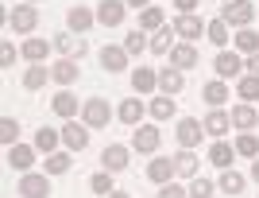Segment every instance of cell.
I'll return each instance as SVG.
<instances>
[{"mask_svg":"<svg viewBox=\"0 0 259 198\" xmlns=\"http://www.w3.org/2000/svg\"><path fill=\"white\" fill-rule=\"evenodd\" d=\"M221 20L228 23V27H251L255 23V4L251 0H228L225 8H221Z\"/></svg>","mask_w":259,"mask_h":198,"instance_id":"6da1fadb","label":"cell"},{"mask_svg":"<svg viewBox=\"0 0 259 198\" xmlns=\"http://www.w3.org/2000/svg\"><path fill=\"white\" fill-rule=\"evenodd\" d=\"M159 144H162L159 124H136V132H132V152L155 155V152H159Z\"/></svg>","mask_w":259,"mask_h":198,"instance_id":"7a4b0ae2","label":"cell"},{"mask_svg":"<svg viewBox=\"0 0 259 198\" xmlns=\"http://www.w3.org/2000/svg\"><path fill=\"white\" fill-rule=\"evenodd\" d=\"M16 194L20 198H51V175H35V171H27V175H20V183H16Z\"/></svg>","mask_w":259,"mask_h":198,"instance_id":"3957f363","label":"cell"},{"mask_svg":"<svg viewBox=\"0 0 259 198\" xmlns=\"http://www.w3.org/2000/svg\"><path fill=\"white\" fill-rule=\"evenodd\" d=\"M213 70H217V78L221 82H228V78H244V55H236V51H217V58H213Z\"/></svg>","mask_w":259,"mask_h":198,"instance_id":"277c9868","label":"cell"},{"mask_svg":"<svg viewBox=\"0 0 259 198\" xmlns=\"http://www.w3.org/2000/svg\"><path fill=\"white\" fill-rule=\"evenodd\" d=\"M116 113L108 109V101L105 97H89L85 105H81V121L89 124V128H108V121H112Z\"/></svg>","mask_w":259,"mask_h":198,"instance_id":"5b68a950","label":"cell"},{"mask_svg":"<svg viewBox=\"0 0 259 198\" xmlns=\"http://www.w3.org/2000/svg\"><path fill=\"white\" fill-rule=\"evenodd\" d=\"M89 132H93V128H89L85 121H77V117H74V121H66V124H62V144H66V152H85V148H89Z\"/></svg>","mask_w":259,"mask_h":198,"instance_id":"8992f818","label":"cell"},{"mask_svg":"<svg viewBox=\"0 0 259 198\" xmlns=\"http://www.w3.org/2000/svg\"><path fill=\"white\" fill-rule=\"evenodd\" d=\"M201 136H205V124L194 121V117H182V121L174 124V140H178V148H197Z\"/></svg>","mask_w":259,"mask_h":198,"instance_id":"52a82bcc","label":"cell"},{"mask_svg":"<svg viewBox=\"0 0 259 198\" xmlns=\"http://www.w3.org/2000/svg\"><path fill=\"white\" fill-rule=\"evenodd\" d=\"M8 27L16 35H31L35 27H39V8H35V4H20V8H12Z\"/></svg>","mask_w":259,"mask_h":198,"instance_id":"ba28073f","label":"cell"},{"mask_svg":"<svg viewBox=\"0 0 259 198\" xmlns=\"http://www.w3.org/2000/svg\"><path fill=\"white\" fill-rule=\"evenodd\" d=\"M128 163H132V148H124V144H108L105 152H101V167L112 171V175L128 171Z\"/></svg>","mask_w":259,"mask_h":198,"instance_id":"9c48e42d","label":"cell"},{"mask_svg":"<svg viewBox=\"0 0 259 198\" xmlns=\"http://www.w3.org/2000/svg\"><path fill=\"white\" fill-rule=\"evenodd\" d=\"M51 43H54V51H58L62 58H81L89 51V43H85V39H77L74 31H58Z\"/></svg>","mask_w":259,"mask_h":198,"instance_id":"30bf717a","label":"cell"},{"mask_svg":"<svg viewBox=\"0 0 259 198\" xmlns=\"http://www.w3.org/2000/svg\"><path fill=\"white\" fill-rule=\"evenodd\" d=\"M124 16H128V4H124V0H101L97 4V23L101 27H120Z\"/></svg>","mask_w":259,"mask_h":198,"instance_id":"8fae6325","label":"cell"},{"mask_svg":"<svg viewBox=\"0 0 259 198\" xmlns=\"http://www.w3.org/2000/svg\"><path fill=\"white\" fill-rule=\"evenodd\" d=\"M8 167L20 171V175H27L35 167V144H12L8 148Z\"/></svg>","mask_w":259,"mask_h":198,"instance_id":"7c38bea8","label":"cell"},{"mask_svg":"<svg viewBox=\"0 0 259 198\" xmlns=\"http://www.w3.org/2000/svg\"><path fill=\"white\" fill-rule=\"evenodd\" d=\"M143 117H147V101H140V97H128V101H120L116 105V121L120 124H143Z\"/></svg>","mask_w":259,"mask_h":198,"instance_id":"4fadbf2b","label":"cell"},{"mask_svg":"<svg viewBox=\"0 0 259 198\" xmlns=\"http://www.w3.org/2000/svg\"><path fill=\"white\" fill-rule=\"evenodd\" d=\"M81 78V70H77V58H58V62H51V82H58L62 89H70Z\"/></svg>","mask_w":259,"mask_h":198,"instance_id":"5bb4252c","label":"cell"},{"mask_svg":"<svg viewBox=\"0 0 259 198\" xmlns=\"http://www.w3.org/2000/svg\"><path fill=\"white\" fill-rule=\"evenodd\" d=\"M174 35L178 39H186V43H194V39H201L205 35V23H201V16H174Z\"/></svg>","mask_w":259,"mask_h":198,"instance_id":"9a60e30c","label":"cell"},{"mask_svg":"<svg viewBox=\"0 0 259 198\" xmlns=\"http://www.w3.org/2000/svg\"><path fill=\"white\" fill-rule=\"evenodd\" d=\"M228 117H232V128H236V132H251V128L259 124V109L251 105V101L232 105V113H228Z\"/></svg>","mask_w":259,"mask_h":198,"instance_id":"2e32d148","label":"cell"},{"mask_svg":"<svg viewBox=\"0 0 259 198\" xmlns=\"http://www.w3.org/2000/svg\"><path fill=\"white\" fill-rule=\"evenodd\" d=\"M81 105H85V101H77L74 93H70V89H58V93L51 97V109H54V117H62V121H74Z\"/></svg>","mask_w":259,"mask_h":198,"instance_id":"e0dca14e","label":"cell"},{"mask_svg":"<svg viewBox=\"0 0 259 198\" xmlns=\"http://www.w3.org/2000/svg\"><path fill=\"white\" fill-rule=\"evenodd\" d=\"M93 23H97V12L81 8V4H74V8L66 12V31H74V35H85Z\"/></svg>","mask_w":259,"mask_h":198,"instance_id":"ac0fdd59","label":"cell"},{"mask_svg":"<svg viewBox=\"0 0 259 198\" xmlns=\"http://www.w3.org/2000/svg\"><path fill=\"white\" fill-rule=\"evenodd\" d=\"M101 70H108V74H120V70H128V51H124V47H112V43H108V47H101Z\"/></svg>","mask_w":259,"mask_h":198,"instance_id":"d6986e66","label":"cell"},{"mask_svg":"<svg viewBox=\"0 0 259 198\" xmlns=\"http://www.w3.org/2000/svg\"><path fill=\"white\" fill-rule=\"evenodd\" d=\"M201 62V55H197V47L194 43H174V51H170V66L174 70H194V66Z\"/></svg>","mask_w":259,"mask_h":198,"instance_id":"ffe728a7","label":"cell"},{"mask_svg":"<svg viewBox=\"0 0 259 198\" xmlns=\"http://www.w3.org/2000/svg\"><path fill=\"white\" fill-rule=\"evenodd\" d=\"M132 89H136V97H140V93H155V89H159V70L136 66V70H132Z\"/></svg>","mask_w":259,"mask_h":198,"instance_id":"44dd1931","label":"cell"},{"mask_svg":"<svg viewBox=\"0 0 259 198\" xmlns=\"http://www.w3.org/2000/svg\"><path fill=\"white\" fill-rule=\"evenodd\" d=\"M201 124H205V136H213V140H225L228 132H232V117L225 109H213Z\"/></svg>","mask_w":259,"mask_h":198,"instance_id":"7402d4cb","label":"cell"},{"mask_svg":"<svg viewBox=\"0 0 259 198\" xmlns=\"http://www.w3.org/2000/svg\"><path fill=\"white\" fill-rule=\"evenodd\" d=\"M170 159H174V175H178V179H194L197 175V163H201V159L194 155V148H178Z\"/></svg>","mask_w":259,"mask_h":198,"instance_id":"603a6c76","label":"cell"},{"mask_svg":"<svg viewBox=\"0 0 259 198\" xmlns=\"http://www.w3.org/2000/svg\"><path fill=\"white\" fill-rule=\"evenodd\" d=\"M182 89H186V74H182V70H174V66L159 70V93H166V97H178Z\"/></svg>","mask_w":259,"mask_h":198,"instance_id":"cb8c5ba5","label":"cell"},{"mask_svg":"<svg viewBox=\"0 0 259 198\" xmlns=\"http://www.w3.org/2000/svg\"><path fill=\"white\" fill-rule=\"evenodd\" d=\"M244 187H248V179L240 175V171H232V167H225V171H221V179H217V190H221V194H228V198H236Z\"/></svg>","mask_w":259,"mask_h":198,"instance_id":"d4e9b609","label":"cell"},{"mask_svg":"<svg viewBox=\"0 0 259 198\" xmlns=\"http://www.w3.org/2000/svg\"><path fill=\"white\" fill-rule=\"evenodd\" d=\"M232 159H236V144H228V140H213V148H209V163L213 167H232Z\"/></svg>","mask_w":259,"mask_h":198,"instance_id":"484cf974","label":"cell"},{"mask_svg":"<svg viewBox=\"0 0 259 198\" xmlns=\"http://www.w3.org/2000/svg\"><path fill=\"white\" fill-rule=\"evenodd\" d=\"M205 39L217 47V51H225V47H228V39H232V27H228V23L221 20V16H217V20H209V23H205Z\"/></svg>","mask_w":259,"mask_h":198,"instance_id":"4316f807","label":"cell"},{"mask_svg":"<svg viewBox=\"0 0 259 198\" xmlns=\"http://www.w3.org/2000/svg\"><path fill=\"white\" fill-rule=\"evenodd\" d=\"M147 179H151V183H170L174 179V159H166V155H155L151 163H147Z\"/></svg>","mask_w":259,"mask_h":198,"instance_id":"83f0119b","label":"cell"},{"mask_svg":"<svg viewBox=\"0 0 259 198\" xmlns=\"http://www.w3.org/2000/svg\"><path fill=\"white\" fill-rule=\"evenodd\" d=\"M232 47H236V55H259V31H251V27H240L236 35H232Z\"/></svg>","mask_w":259,"mask_h":198,"instance_id":"f1b7e54d","label":"cell"},{"mask_svg":"<svg viewBox=\"0 0 259 198\" xmlns=\"http://www.w3.org/2000/svg\"><path fill=\"white\" fill-rule=\"evenodd\" d=\"M47 82H51V66H43V62H31L27 70H23V89H43Z\"/></svg>","mask_w":259,"mask_h":198,"instance_id":"f546056e","label":"cell"},{"mask_svg":"<svg viewBox=\"0 0 259 198\" xmlns=\"http://www.w3.org/2000/svg\"><path fill=\"white\" fill-rule=\"evenodd\" d=\"M58 144H62V128H39L35 132V152H43V155H51V152H58Z\"/></svg>","mask_w":259,"mask_h":198,"instance_id":"4dcf8cb0","label":"cell"},{"mask_svg":"<svg viewBox=\"0 0 259 198\" xmlns=\"http://www.w3.org/2000/svg\"><path fill=\"white\" fill-rule=\"evenodd\" d=\"M147 113H151V121H170L174 113H178V101H170L166 93H159V97L147 101Z\"/></svg>","mask_w":259,"mask_h":198,"instance_id":"1f68e13d","label":"cell"},{"mask_svg":"<svg viewBox=\"0 0 259 198\" xmlns=\"http://www.w3.org/2000/svg\"><path fill=\"white\" fill-rule=\"evenodd\" d=\"M201 97L209 101V109H221V105L228 101V82H221V78L205 82V86H201Z\"/></svg>","mask_w":259,"mask_h":198,"instance_id":"d6a6232c","label":"cell"},{"mask_svg":"<svg viewBox=\"0 0 259 198\" xmlns=\"http://www.w3.org/2000/svg\"><path fill=\"white\" fill-rule=\"evenodd\" d=\"M51 39H23V47H20V55L27 58V62H43L47 55H51Z\"/></svg>","mask_w":259,"mask_h":198,"instance_id":"836d02e7","label":"cell"},{"mask_svg":"<svg viewBox=\"0 0 259 198\" xmlns=\"http://www.w3.org/2000/svg\"><path fill=\"white\" fill-rule=\"evenodd\" d=\"M120 47H124L132 58H140L143 51H151V39H147V31H140V27H136V31L124 35V43H120Z\"/></svg>","mask_w":259,"mask_h":198,"instance_id":"e575fe53","label":"cell"},{"mask_svg":"<svg viewBox=\"0 0 259 198\" xmlns=\"http://www.w3.org/2000/svg\"><path fill=\"white\" fill-rule=\"evenodd\" d=\"M70 163H74V152H51V155H47V163H43V171H47V175H66Z\"/></svg>","mask_w":259,"mask_h":198,"instance_id":"d590c367","label":"cell"},{"mask_svg":"<svg viewBox=\"0 0 259 198\" xmlns=\"http://www.w3.org/2000/svg\"><path fill=\"white\" fill-rule=\"evenodd\" d=\"M159 27H166V12L162 8H143L140 12V31H159Z\"/></svg>","mask_w":259,"mask_h":198,"instance_id":"8d00e7d4","label":"cell"},{"mask_svg":"<svg viewBox=\"0 0 259 198\" xmlns=\"http://www.w3.org/2000/svg\"><path fill=\"white\" fill-rule=\"evenodd\" d=\"M174 39H178L174 27H159V31L151 35V55H170V51H174Z\"/></svg>","mask_w":259,"mask_h":198,"instance_id":"74e56055","label":"cell"},{"mask_svg":"<svg viewBox=\"0 0 259 198\" xmlns=\"http://www.w3.org/2000/svg\"><path fill=\"white\" fill-rule=\"evenodd\" d=\"M236 155H244V159H259V136H255V132H240V136H236Z\"/></svg>","mask_w":259,"mask_h":198,"instance_id":"f35d334b","label":"cell"},{"mask_svg":"<svg viewBox=\"0 0 259 198\" xmlns=\"http://www.w3.org/2000/svg\"><path fill=\"white\" fill-rule=\"evenodd\" d=\"M236 93L240 101H259V74H244L236 82Z\"/></svg>","mask_w":259,"mask_h":198,"instance_id":"ab89813d","label":"cell"},{"mask_svg":"<svg viewBox=\"0 0 259 198\" xmlns=\"http://www.w3.org/2000/svg\"><path fill=\"white\" fill-rule=\"evenodd\" d=\"M89 190H93V194H101V198H108L112 190H116V187H112V171H105V167H101L97 175L89 179Z\"/></svg>","mask_w":259,"mask_h":198,"instance_id":"60d3db41","label":"cell"},{"mask_svg":"<svg viewBox=\"0 0 259 198\" xmlns=\"http://www.w3.org/2000/svg\"><path fill=\"white\" fill-rule=\"evenodd\" d=\"M186 190H190V198H213V194H217V183H213V179H201V175H194Z\"/></svg>","mask_w":259,"mask_h":198,"instance_id":"b9f144b4","label":"cell"},{"mask_svg":"<svg viewBox=\"0 0 259 198\" xmlns=\"http://www.w3.org/2000/svg\"><path fill=\"white\" fill-rule=\"evenodd\" d=\"M0 144H4V148L20 144V121H16V117H4V121H0Z\"/></svg>","mask_w":259,"mask_h":198,"instance_id":"7bdbcfd3","label":"cell"},{"mask_svg":"<svg viewBox=\"0 0 259 198\" xmlns=\"http://www.w3.org/2000/svg\"><path fill=\"white\" fill-rule=\"evenodd\" d=\"M159 198H190V190H186V187H178V183H162Z\"/></svg>","mask_w":259,"mask_h":198,"instance_id":"ee69618b","label":"cell"},{"mask_svg":"<svg viewBox=\"0 0 259 198\" xmlns=\"http://www.w3.org/2000/svg\"><path fill=\"white\" fill-rule=\"evenodd\" d=\"M12 62H16V47H12L8 39H4V43H0V66H4V70H8Z\"/></svg>","mask_w":259,"mask_h":198,"instance_id":"f6af8a7d","label":"cell"},{"mask_svg":"<svg viewBox=\"0 0 259 198\" xmlns=\"http://www.w3.org/2000/svg\"><path fill=\"white\" fill-rule=\"evenodd\" d=\"M201 4V0H174V8H178V16H194V8Z\"/></svg>","mask_w":259,"mask_h":198,"instance_id":"bcb514c9","label":"cell"},{"mask_svg":"<svg viewBox=\"0 0 259 198\" xmlns=\"http://www.w3.org/2000/svg\"><path fill=\"white\" fill-rule=\"evenodd\" d=\"M244 66H248V74H259V55H248V58H244Z\"/></svg>","mask_w":259,"mask_h":198,"instance_id":"7dc6e473","label":"cell"},{"mask_svg":"<svg viewBox=\"0 0 259 198\" xmlns=\"http://www.w3.org/2000/svg\"><path fill=\"white\" fill-rule=\"evenodd\" d=\"M124 4H128V8H140V12H143V8H151V0H124Z\"/></svg>","mask_w":259,"mask_h":198,"instance_id":"c3c4849f","label":"cell"},{"mask_svg":"<svg viewBox=\"0 0 259 198\" xmlns=\"http://www.w3.org/2000/svg\"><path fill=\"white\" fill-rule=\"evenodd\" d=\"M251 183H259V159H251Z\"/></svg>","mask_w":259,"mask_h":198,"instance_id":"681fc988","label":"cell"},{"mask_svg":"<svg viewBox=\"0 0 259 198\" xmlns=\"http://www.w3.org/2000/svg\"><path fill=\"white\" fill-rule=\"evenodd\" d=\"M108 198H132V194H128V190H112Z\"/></svg>","mask_w":259,"mask_h":198,"instance_id":"f907efd6","label":"cell"},{"mask_svg":"<svg viewBox=\"0 0 259 198\" xmlns=\"http://www.w3.org/2000/svg\"><path fill=\"white\" fill-rule=\"evenodd\" d=\"M27 4H39V0H27Z\"/></svg>","mask_w":259,"mask_h":198,"instance_id":"816d5d0a","label":"cell"},{"mask_svg":"<svg viewBox=\"0 0 259 198\" xmlns=\"http://www.w3.org/2000/svg\"><path fill=\"white\" fill-rule=\"evenodd\" d=\"M225 4H228V0H225Z\"/></svg>","mask_w":259,"mask_h":198,"instance_id":"f5cc1de1","label":"cell"}]
</instances>
